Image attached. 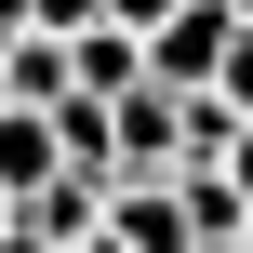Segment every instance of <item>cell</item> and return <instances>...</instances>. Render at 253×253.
<instances>
[{
	"label": "cell",
	"mask_w": 253,
	"mask_h": 253,
	"mask_svg": "<svg viewBox=\"0 0 253 253\" xmlns=\"http://www.w3.org/2000/svg\"><path fill=\"white\" fill-rule=\"evenodd\" d=\"M213 173L240 187V213H253V120H227V147H213Z\"/></svg>",
	"instance_id": "52a82bcc"
},
{
	"label": "cell",
	"mask_w": 253,
	"mask_h": 253,
	"mask_svg": "<svg viewBox=\"0 0 253 253\" xmlns=\"http://www.w3.org/2000/svg\"><path fill=\"white\" fill-rule=\"evenodd\" d=\"M187 253H240V240H187Z\"/></svg>",
	"instance_id": "7c38bea8"
},
{
	"label": "cell",
	"mask_w": 253,
	"mask_h": 253,
	"mask_svg": "<svg viewBox=\"0 0 253 253\" xmlns=\"http://www.w3.org/2000/svg\"><path fill=\"white\" fill-rule=\"evenodd\" d=\"M0 227H13V213H0Z\"/></svg>",
	"instance_id": "5bb4252c"
},
{
	"label": "cell",
	"mask_w": 253,
	"mask_h": 253,
	"mask_svg": "<svg viewBox=\"0 0 253 253\" xmlns=\"http://www.w3.org/2000/svg\"><path fill=\"white\" fill-rule=\"evenodd\" d=\"M80 27H107V13H93V0H27V27H13V40H53V53H67Z\"/></svg>",
	"instance_id": "5b68a950"
},
{
	"label": "cell",
	"mask_w": 253,
	"mask_h": 253,
	"mask_svg": "<svg viewBox=\"0 0 253 253\" xmlns=\"http://www.w3.org/2000/svg\"><path fill=\"white\" fill-rule=\"evenodd\" d=\"M13 27H27V0H0V40H13Z\"/></svg>",
	"instance_id": "9c48e42d"
},
{
	"label": "cell",
	"mask_w": 253,
	"mask_h": 253,
	"mask_svg": "<svg viewBox=\"0 0 253 253\" xmlns=\"http://www.w3.org/2000/svg\"><path fill=\"white\" fill-rule=\"evenodd\" d=\"M133 80H147V53H133V27H80V40H67V93H93V107H120Z\"/></svg>",
	"instance_id": "7a4b0ae2"
},
{
	"label": "cell",
	"mask_w": 253,
	"mask_h": 253,
	"mask_svg": "<svg viewBox=\"0 0 253 253\" xmlns=\"http://www.w3.org/2000/svg\"><path fill=\"white\" fill-rule=\"evenodd\" d=\"M0 107H13V120H53V107H67V53H53V40H0Z\"/></svg>",
	"instance_id": "3957f363"
},
{
	"label": "cell",
	"mask_w": 253,
	"mask_h": 253,
	"mask_svg": "<svg viewBox=\"0 0 253 253\" xmlns=\"http://www.w3.org/2000/svg\"><path fill=\"white\" fill-rule=\"evenodd\" d=\"M53 173H67V160H53V120H13V107H0V213H27Z\"/></svg>",
	"instance_id": "277c9868"
},
{
	"label": "cell",
	"mask_w": 253,
	"mask_h": 253,
	"mask_svg": "<svg viewBox=\"0 0 253 253\" xmlns=\"http://www.w3.org/2000/svg\"><path fill=\"white\" fill-rule=\"evenodd\" d=\"M93 13H107V27H133V40H147V27H160V13H173V0H93Z\"/></svg>",
	"instance_id": "ba28073f"
},
{
	"label": "cell",
	"mask_w": 253,
	"mask_h": 253,
	"mask_svg": "<svg viewBox=\"0 0 253 253\" xmlns=\"http://www.w3.org/2000/svg\"><path fill=\"white\" fill-rule=\"evenodd\" d=\"M0 253H40V240H27V227H0Z\"/></svg>",
	"instance_id": "30bf717a"
},
{
	"label": "cell",
	"mask_w": 253,
	"mask_h": 253,
	"mask_svg": "<svg viewBox=\"0 0 253 253\" xmlns=\"http://www.w3.org/2000/svg\"><path fill=\"white\" fill-rule=\"evenodd\" d=\"M227 27H253V0H227Z\"/></svg>",
	"instance_id": "8fae6325"
},
{
	"label": "cell",
	"mask_w": 253,
	"mask_h": 253,
	"mask_svg": "<svg viewBox=\"0 0 253 253\" xmlns=\"http://www.w3.org/2000/svg\"><path fill=\"white\" fill-rule=\"evenodd\" d=\"M227 40H240V27H227V0H173V13L133 40V53H147V80H160V93H213Z\"/></svg>",
	"instance_id": "6da1fadb"
},
{
	"label": "cell",
	"mask_w": 253,
	"mask_h": 253,
	"mask_svg": "<svg viewBox=\"0 0 253 253\" xmlns=\"http://www.w3.org/2000/svg\"><path fill=\"white\" fill-rule=\"evenodd\" d=\"M240 253H253V213H240Z\"/></svg>",
	"instance_id": "4fadbf2b"
},
{
	"label": "cell",
	"mask_w": 253,
	"mask_h": 253,
	"mask_svg": "<svg viewBox=\"0 0 253 253\" xmlns=\"http://www.w3.org/2000/svg\"><path fill=\"white\" fill-rule=\"evenodd\" d=\"M213 107H227V120H253V27L227 40V67H213Z\"/></svg>",
	"instance_id": "8992f818"
}]
</instances>
